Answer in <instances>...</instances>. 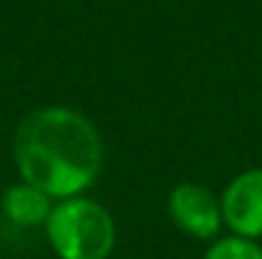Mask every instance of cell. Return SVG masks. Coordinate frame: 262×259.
Returning a JSON list of instances; mask_svg holds the SVG:
<instances>
[{
  "instance_id": "obj_1",
  "label": "cell",
  "mask_w": 262,
  "mask_h": 259,
  "mask_svg": "<svg viewBox=\"0 0 262 259\" xmlns=\"http://www.w3.org/2000/svg\"><path fill=\"white\" fill-rule=\"evenodd\" d=\"M20 181L53 201L86 195L103 170L106 148L95 123L70 106H42L20 120L11 145Z\"/></svg>"
},
{
  "instance_id": "obj_2",
  "label": "cell",
  "mask_w": 262,
  "mask_h": 259,
  "mask_svg": "<svg viewBox=\"0 0 262 259\" xmlns=\"http://www.w3.org/2000/svg\"><path fill=\"white\" fill-rule=\"evenodd\" d=\"M42 231L59 259H109L117 245L112 212L90 195L56 201Z\"/></svg>"
},
{
  "instance_id": "obj_3",
  "label": "cell",
  "mask_w": 262,
  "mask_h": 259,
  "mask_svg": "<svg viewBox=\"0 0 262 259\" xmlns=\"http://www.w3.org/2000/svg\"><path fill=\"white\" fill-rule=\"evenodd\" d=\"M167 218L173 220L182 234L201 243H212L223 234V215H221V195L207 184L182 181L167 193L165 201Z\"/></svg>"
},
{
  "instance_id": "obj_4",
  "label": "cell",
  "mask_w": 262,
  "mask_h": 259,
  "mask_svg": "<svg viewBox=\"0 0 262 259\" xmlns=\"http://www.w3.org/2000/svg\"><path fill=\"white\" fill-rule=\"evenodd\" d=\"M223 231L246 240H262V168L237 173L221 190Z\"/></svg>"
},
{
  "instance_id": "obj_5",
  "label": "cell",
  "mask_w": 262,
  "mask_h": 259,
  "mask_svg": "<svg viewBox=\"0 0 262 259\" xmlns=\"http://www.w3.org/2000/svg\"><path fill=\"white\" fill-rule=\"evenodd\" d=\"M53 203H56L53 198H48L45 193H39L36 187L17 178L0 195V212L17 229H42Z\"/></svg>"
},
{
  "instance_id": "obj_6",
  "label": "cell",
  "mask_w": 262,
  "mask_h": 259,
  "mask_svg": "<svg viewBox=\"0 0 262 259\" xmlns=\"http://www.w3.org/2000/svg\"><path fill=\"white\" fill-rule=\"evenodd\" d=\"M204 259H262V243L237 234H221L209 243Z\"/></svg>"
}]
</instances>
